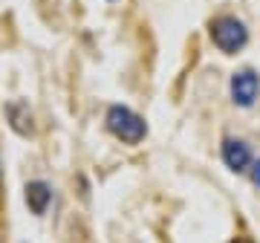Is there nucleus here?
I'll return each instance as SVG.
<instances>
[{
	"label": "nucleus",
	"instance_id": "7",
	"mask_svg": "<svg viewBox=\"0 0 260 243\" xmlns=\"http://www.w3.org/2000/svg\"><path fill=\"white\" fill-rule=\"evenodd\" d=\"M251 183H254V186L260 188V159L254 162V165H251Z\"/></svg>",
	"mask_w": 260,
	"mask_h": 243
},
{
	"label": "nucleus",
	"instance_id": "1",
	"mask_svg": "<svg viewBox=\"0 0 260 243\" xmlns=\"http://www.w3.org/2000/svg\"><path fill=\"white\" fill-rule=\"evenodd\" d=\"M104 122H107V131L116 139L127 142V145H136V142H142L148 136L145 119H142L139 113H133L130 107H121V104H113L110 110H107V116H104Z\"/></svg>",
	"mask_w": 260,
	"mask_h": 243
},
{
	"label": "nucleus",
	"instance_id": "2",
	"mask_svg": "<svg viewBox=\"0 0 260 243\" xmlns=\"http://www.w3.org/2000/svg\"><path fill=\"white\" fill-rule=\"evenodd\" d=\"M211 41L217 44V49H223L229 55L240 52L249 41V32L243 26V20L232 18V15H223V18L211 20Z\"/></svg>",
	"mask_w": 260,
	"mask_h": 243
},
{
	"label": "nucleus",
	"instance_id": "4",
	"mask_svg": "<svg viewBox=\"0 0 260 243\" xmlns=\"http://www.w3.org/2000/svg\"><path fill=\"white\" fill-rule=\"evenodd\" d=\"M23 200H26V206L32 215H47L49 203H52V188L44 183V179H32V183H26V188H23Z\"/></svg>",
	"mask_w": 260,
	"mask_h": 243
},
{
	"label": "nucleus",
	"instance_id": "3",
	"mask_svg": "<svg viewBox=\"0 0 260 243\" xmlns=\"http://www.w3.org/2000/svg\"><path fill=\"white\" fill-rule=\"evenodd\" d=\"M260 93V78L257 73H251V70H240V73L232 75V99L234 104H240V107H251L254 99Z\"/></svg>",
	"mask_w": 260,
	"mask_h": 243
},
{
	"label": "nucleus",
	"instance_id": "8",
	"mask_svg": "<svg viewBox=\"0 0 260 243\" xmlns=\"http://www.w3.org/2000/svg\"><path fill=\"white\" fill-rule=\"evenodd\" d=\"M234 243H251V240H249V237H237Z\"/></svg>",
	"mask_w": 260,
	"mask_h": 243
},
{
	"label": "nucleus",
	"instance_id": "5",
	"mask_svg": "<svg viewBox=\"0 0 260 243\" xmlns=\"http://www.w3.org/2000/svg\"><path fill=\"white\" fill-rule=\"evenodd\" d=\"M223 162L229 165L232 171H246L251 165V150L243 139H225L223 142Z\"/></svg>",
	"mask_w": 260,
	"mask_h": 243
},
{
	"label": "nucleus",
	"instance_id": "6",
	"mask_svg": "<svg viewBox=\"0 0 260 243\" xmlns=\"http://www.w3.org/2000/svg\"><path fill=\"white\" fill-rule=\"evenodd\" d=\"M6 116H9L12 131L20 133V136H29V133L35 131V128H32V113H29L26 102H12L9 107H6Z\"/></svg>",
	"mask_w": 260,
	"mask_h": 243
}]
</instances>
